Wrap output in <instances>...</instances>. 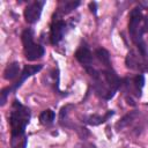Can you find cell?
<instances>
[{
	"instance_id": "cell-1",
	"label": "cell",
	"mask_w": 148,
	"mask_h": 148,
	"mask_svg": "<svg viewBox=\"0 0 148 148\" xmlns=\"http://www.w3.org/2000/svg\"><path fill=\"white\" fill-rule=\"evenodd\" d=\"M30 109L24 106L20 101L14 99L9 112V125H10V146L12 148H25L27 135L25 126L30 120Z\"/></svg>"
},
{
	"instance_id": "cell-2",
	"label": "cell",
	"mask_w": 148,
	"mask_h": 148,
	"mask_svg": "<svg viewBox=\"0 0 148 148\" xmlns=\"http://www.w3.org/2000/svg\"><path fill=\"white\" fill-rule=\"evenodd\" d=\"M86 71L92 79V89L98 97L110 99L114 96L116 91L121 84V80L118 77L112 67L98 71L95 67L89 66L86 68Z\"/></svg>"
},
{
	"instance_id": "cell-3",
	"label": "cell",
	"mask_w": 148,
	"mask_h": 148,
	"mask_svg": "<svg viewBox=\"0 0 148 148\" xmlns=\"http://www.w3.org/2000/svg\"><path fill=\"white\" fill-rule=\"evenodd\" d=\"M142 21V13L141 9L139 7H135L131 10L130 13V21H128V31L131 35L132 40L134 42V44L138 46L139 51L141 52L142 57H147V51H146V46L142 39V32L143 29L140 28V23Z\"/></svg>"
},
{
	"instance_id": "cell-4",
	"label": "cell",
	"mask_w": 148,
	"mask_h": 148,
	"mask_svg": "<svg viewBox=\"0 0 148 148\" xmlns=\"http://www.w3.org/2000/svg\"><path fill=\"white\" fill-rule=\"evenodd\" d=\"M21 38H22L24 56L29 61H35L44 56L45 50L42 45L34 42V31L31 29H25L22 32Z\"/></svg>"
},
{
	"instance_id": "cell-5",
	"label": "cell",
	"mask_w": 148,
	"mask_h": 148,
	"mask_svg": "<svg viewBox=\"0 0 148 148\" xmlns=\"http://www.w3.org/2000/svg\"><path fill=\"white\" fill-rule=\"evenodd\" d=\"M42 67H43V65H27V66H24L23 71L21 72V75L18 76V79H17L12 86H9V87L2 89V91H1V98H0L1 105H3V104L6 103V99H7V97H8L9 94L14 92L17 88H20V87L22 86V83H23L28 77H30L31 75L36 74L37 72H39V71L42 69Z\"/></svg>"
},
{
	"instance_id": "cell-6",
	"label": "cell",
	"mask_w": 148,
	"mask_h": 148,
	"mask_svg": "<svg viewBox=\"0 0 148 148\" xmlns=\"http://www.w3.org/2000/svg\"><path fill=\"white\" fill-rule=\"evenodd\" d=\"M67 30V23L61 20V18H54L52 24H51V29H50V40L51 44L57 45L65 36Z\"/></svg>"
},
{
	"instance_id": "cell-7",
	"label": "cell",
	"mask_w": 148,
	"mask_h": 148,
	"mask_svg": "<svg viewBox=\"0 0 148 148\" xmlns=\"http://www.w3.org/2000/svg\"><path fill=\"white\" fill-rule=\"evenodd\" d=\"M44 3H45L44 1H34V2L29 3L25 7V9H24V18H25V21L28 23L32 24V23H36L39 20Z\"/></svg>"
},
{
	"instance_id": "cell-8",
	"label": "cell",
	"mask_w": 148,
	"mask_h": 148,
	"mask_svg": "<svg viewBox=\"0 0 148 148\" xmlns=\"http://www.w3.org/2000/svg\"><path fill=\"white\" fill-rule=\"evenodd\" d=\"M145 83V77L142 74H139L132 79H126L124 81V86L127 91L131 92V95H134L136 97L141 96V90Z\"/></svg>"
},
{
	"instance_id": "cell-9",
	"label": "cell",
	"mask_w": 148,
	"mask_h": 148,
	"mask_svg": "<svg viewBox=\"0 0 148 148\" xmlns=\"http://www.w3.org/2000/svg\"><path fill=\"white\" fill-rule=\"evenodd\" d=\"M75 58H76V60L84 67V68H87V67H89V66H92L91 64H92V53H91V51L87 47V46H84V45H81L77 50H76V52H75Z\"/></svg>"
},
{
	"instance_id": "cell-10",
	"label": "cell",
	"mask_w": 148,
	"mask_h": 148,
	"mask_svg": "<svg viewBox=\"0 0 148 148\" xmlns=\"http://www.w3.org/2000/svg\"><path fill=\"white\" fill-rule=\"evenodd\" d=\"M20 64L16 61H13L10 64H8L3 71V77L7 81H13L15 80L17 76H20Z\"/></svg>"
},
{
	"instance_id": "cell-11",
	"label": "cell",
	"mask_w": 148,
	"mask_h": 148,
	"mask_svg": "<svg viewBox=\"0 0 148 148\" xmlns=\"http://www.w3.org/2000/svg\"><path fill=\"white\" fill-rule=\"evenodd\" d=\"M113 116V111H108L104 116H99V114H90V116H87V117H83V121L88 125H99V124H103L104 121H106L110 117Z\"/></svg>"
},
{
	"instance_id": "cell-12",
	"label": "cell",
	"mask_w": 148,
	"mask_h": 148,
	"mask_svg": "<svg viewBox=\"0 0 148 148\" xmlns=\"http://www.w3.org/2000/svg\"><path fill=\"white\" fill-rule=\"evenodd\" d=\"M80 5L79 1H61L59 2L57 13H56V17H59L61 15H66L68 13H71L73 9H75L77 6Z\"/></svg>"
},
{
	"instance_id": "cell-13",
	"label": "cell",
	"mask_w": 148,
	"mask_h": 148,
	"mask_svg": "<svg viewBox=\"0 0 148 148\" xmlns=\"http://www.w3.org/2000/svg\"><path fill=\"white\" fill-rule=\"evenodd\" d=\"M95 54L98 58V60L103 64V66L105 68H111L112 67L111 66V60H110V54H109V52L105 49H102V47L97 49L96 52H95Z\"/></svg>"
},
{
	"instance_id": "cell-14",
	"label": "cell",
	"mask_w": 148,
	"mask_h": 148,
	"mask_svg": "<svg viewBox=\"0 0 148 148\" xmlns=\"http://www.w3.org/2000/svg\"><path fill=\"white\" fill-rule=\"evenodd\" d=\"M136 116H138V112H136V111H132V112L127 113L126 116H124V117L120 119V121H118V123H117V125H116L117 130H118V131H120L121 128L127 127L130 124H132V123H133V120H135V117H136Z\"/></svg>"
},
{
	"instance_id": "cell-15",
	"label": "cell",
	"mask_w": 148,
	"mask_h": 148,
	"mask_svg": "<svg viewBox=\"0 0 148 148\" xmlns=\"http://www.w3.org/2000/svg\"><path fill=\"white\" fill-rule=\"evenodd\" d=\"M54 118H56V113L54 111H52L51 109H47V110H44L42 111V113L39 114V121L40 124L43 125H51L53 121H54Z\"/></svg>"
},
{
	"instance_id": "cell-16",
	"label": "cell",
	"mask_w": 148,
	"mask_h": 148,
	"mask_svg": "<svg viewBox=\"0 0 148 148\" xmlns=\"http://www.w3.org/2000/svg\"><path fill=\"white\" fill-rule=\"evenodd\" d=\"M126 65L128 68H139V62H138V58L134 54V52H130L127 54V58H126Z\"/></svg>"
},
{
	"instance_id": "cell-17",
	"label": "cell",
	"mask_w": 148,
	"mask_h": 148,
	"mask_svg": "<svg viewBox=\"0 0 148 148\" xmlns=\"http://www.w3.org/2000/svg\"><path fill=\"white\" fill-rule=\"evenodd\" d=\"M143 31L148 32V15L143 18Z\"/></svg>"
},
{
	"instance_id": "cell-18",
	"label": "cell",
	"mask_w": 148,
	"mask_h": 148,
	"mask_svg": "<svg viewBox=\"0 0 148 148\" xmlns=\"http://www.w3.org/2000/svg\"><path fill=\"white\" fill-rule=\"evenodd\" d=\"M95 6H96V3H95V2H91V3L89 5V7H90V10H91L92 13H96V9H95Z\"/></svg>"
}]
</instances>
